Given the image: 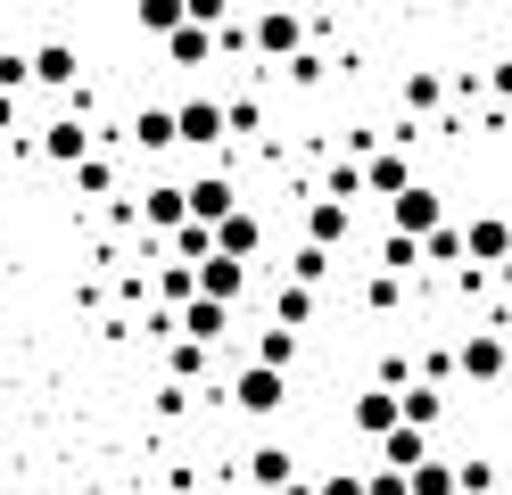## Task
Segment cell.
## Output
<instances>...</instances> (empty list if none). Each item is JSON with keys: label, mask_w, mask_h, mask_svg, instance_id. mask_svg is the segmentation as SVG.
<instances>
[{"label": "cell", "mask_w": 512, "mask_h": 495, "mask_svg": "<svg viewBox=\"0 0 512 495\" xmlns=\"http://www.w3.org/2000/svg\"><path fill=\"white\" fill-rule=\"evenodd\" d=\"M364 495H405V471H397V462H380V471L364 479Z\"/></svg>", "instance_id": "obj_35"}, {"label": "cell", "mask_w": 512, "mask_h": 495, "mask_svg": "<svg viewBox=\"0 0 512 495\" xmlns=\"http://www.w3.org/2000/svg\"><path fill=\"white\" fill-rule=\"evenodd\" d=\"M207 248H215V240H207V223H199V215H182V223H174V256H182V264H199Z\"/></svg>", "instance_id": "obj_25"}, {"label": "cell", "mask_w": 512, "mask_h": 495, "mask_svg": "<svg viewBox=\"0 0 512 495\" xmlns=\"http://www.w3.org/2000/svg\"><path fill=\"white\" fill-rule=\"evenodd\" d=\"M25 66H34V83H50V91H75V42H42Z\"/></svg>", "instance_id": "obj_12"}, {"label": "cell", "mask_w": 512, "mask_h": 495, "mask_svg": "<svg viewBox=\"0 0 512 495\" xmlns=\"http://www.w3.org/2000/svg\"><path fill=\"white\" fill-rule=\"evenodd\" d=\"M174 330H182V339H223V330H232V306H223V297H207V289H190L182 297V306H174Z\"/></svg>", "instance_id": "obj_3"}, {"label": "cell", "mask_w": 512, "mask_h": 495, "mask_svg": "<svg viewBox=\"0 0 512 495\" xmlns=\"http://www.w3.org/2000/svg\"><path fill=\"white\" fill-rule=\"evenodd\" d=\"M389 223H397V231H413V240H422L430 223H446V198H438L430 182H405V190H389Z\"/></svg>", "instance_id": "obj_2"}, {"label": "cell", "mask_w": 512, "mask_h": 495, "mask_svg": "<svg viewBox=\"0 0 512 495\" xmlns=\"http://www.w3.org/2000/svg\"><path fill=\"white\" fill-rule=\"evenodd\" d=\"M273 322H290V330H306V322H314V289H306V281H290V289H273Z\"/></svg>", "instance_id": "obj_19"}, {"label": "cell", "mask_w": 512, "mask_h": 495, "mask_svg": "<svg viewBox=\"0 0 512 495\" xmlns=\"http://www.w3.org/2000/svg\"><path fill=\"white\" fill-rule=\"evenodd\" d=\"M182 25V0H141V33H174Z\"/></svg>", "instance_id": "obj_31"}, {"label": "cell", "mask_w": 512, "mask_h": 495, "mask_svg": "<svg viewBox=\"0 0 512 495\" xmlns=\"http://www.w3.org/2000/svg\"><path fill=\"white\" fill-rule=\"evenodd\" d=\"M306 240H323V248H339L347 240V198H314V207H306Z\"/></svg>", "instance_id": "obj_16"}, {"label": "cell", "mask_w": 512, "mask_h": 495, "mask_svg": "<svg viewBox=\"0 0 512 495\" xmlns=\"http://www.w3.org/2000/svg\"><path fill=\"white\" fill-rule=\"evenodd\" d=\"M256 50H265V58H290V50H306V25H298V9H265V17H256Z\"/></svg>", "instance_id": "obj_8"}, {"label": "cell", "mask_w": 512, "mask_h": 495, "mask_svg": "<svg viewBox=\"0 0 512 495\" xmlns=\"http://www.w3.org/2000/svg\"><path fill=\"white\" fill-rule=\"evenodd\" d=\"M405 495H455V462H413V471H405Z\"/></svg>", "instance_id": "obj_18"}, {"label": "cell", "mask_w": 512, "mask_h": 495, "mask_svg": "<svg viewBox=\"0 0 512 495\" xmlns=\"http://www.w3.org/2000/svg\"><path fill=\"white\" fill-rule=\"evenodd\" d=\"M314 495H364V471H331V479L314 487Z\"/></svg>", "instance_id": "obj_36"}, {"label": "cell", "mask_w": 512, "mask_h": 495, "mask_svg": "<svg viewBox=\"0 0 512 495\" xmlns=\"http://www.w3.org/2000/svg\"><path fill=\"white\" fill-rule=\"evenodd\" d=\"M380 264H389V273H413V264H422V240H413V231H397V240L380 248Z\"/></svg>", "instance_id": "obj_30"}, {"label": "cell", "mask_w": 512, "mask_h": 495, "mask_svg": "<svg viewBox=\"0 0 512 495\" xmlns=\"http://www.w3.org/2000/svg\"><path fill=\"white\" fill-rule=\"evenodd\" d=\"M133 215H141L149 231H174V223L190 215V207H182V182H157V190H141V207H133Z\"/></svg>", "instance_id": "obj_15"}, {"label": "cell", "mask_w": 512, "mask_h": 495, "mask_svg": "<svg viewBox=\"0 0 512 495\" xmlns=\"http://www.w3.org/2000/svg\"><path fill=\"white\" fill-rule=\"evenodd\" d=\"M108 182H116V174H108V157H91V149H83V157H75V190H83V198H100Z\"/></svg>", "instance_id": "obj_29"}, {"label": "cell", "mask_w": 512, "mask_h": 495, "mask_svg": "<svg viewBox=\"0 0 512 495\" xmlns=\"http://www.w3.org/2000/svg\"><path fill=\"white\" fill-rule=\"evenodd\" d=\"M166 58H174V66H207V58H215V25H190V17H182V25L166 33Z\"/></svg>", "instance_id": "obj_14"}, {"label": "cell", "mask_w": 512, "mask_h": 495, "mask_svg": "<svg viewBox=\"0 0 512 495\" xmlns=\"http://www.w3.org/2000/svg\"><path fill=\"white\" fill-rule=\"evenodd\" d=\"M207 240H215L223 256H256V240H265V223H256V215H240V207H223V215L207 223Z\"/></svg>", "instance_id": "obj_9"}, {"label": "cell", "mask_w": 512, "mask_h": 495, "mask_svg": "<svg viewBox=\"0 0 512 495\" xmlns=\"http://www.w3.org/2000/svg\"><path fill=\"white\" fill-rule=\"evenodd\" d=\"M281 396H290V372H273V363H248V372L232 380V405H240V413H256V421L281 413Z\"/></svg>", "instance_id": "obj_1"}, {"label": "cell", "mask_w": 512, "mask_h": 495, "mask_svg": "<svg viewBox=\"0 0 512 495\" xmlns=\"http://www.w3.org/2000/svg\"><path fill=\"white\" fill-rule=\"evenodd\" d=\"M190 273H199V289H207V297L240 306V289H248V256H223V248H207L199 264H190Z\"/></svg>", "instance_id": "obj_4"}, {"label": "cell", "mask_w": 512, "mask_h": 495, "mask_svg": "<svg viewBox=\"0 0 512 495\" xmlns=\"http://www.w3.org/2000/svg\"><path fill=\"white\" fill-rule=\"evenodd\" d=\"M207 372V339H182L174 330V380H199Z\"/></svg>", "instance_id": "obj_27"}, {"label": "cell", "mask_w": 512, "mask_h": 495, "mask_svg": "<svg viewBox=\"0 0 512 495\" xmlns=\"http://www.w3.org/2000/svg\"><path fill=\"white\" fill-rule=\"evenodd\" d=\"M248 479H256V487H281V479H290V454H281V446H256V454H248Z\"/></svg>", "instance_id": "obj_23"}, {"label": "cell", "mask_w": 512, "mask_h": 495, "mask_svg": "<svg viewBox=\"0 0 512 495\" xmlns=\"http://www.w3.org/2000/svg\"><path fill=\"white\" fill-rule=\"evenodd\" d=\"M25 83H34V66H25V58H0V91H25Z\"/></svg>", "instance_id": "obj_37"}, {"label": "cell", "mask_w": 512, "mask_h": 495, "mask_svg": "<svg viewBox=\"0 0 512 495\" xmlns=\"http://www.w3.org/2000/svg\"><path fill=\"white\" fill-rule=\"evenodd\" d=\"M488 91H496V99H504V108H512V58H504V66H496V75H488Z\"/></svg>", "instance_id": "obj_39"}, {"label": "cell", "mask_w": 512, "mask_h": 495, "mask_svg": "<svg viewBox=\"0 0 512 495\" xmlns=\"http://www.w3.org/2000/svg\"><path fill=\"white\" fill-rule=\"evenodd\" d=\"M182 207H190V215H199V223H215L223 207H240V190H232V182H223V174H199V182H182Z\"/></svg>", "instance_id": "obj_11"}, {"label": "cell", "mask_w": 512, "mask_h": 495, "mask_svg": "<svg viewBox=\"0 0 512 495\" xmlns=\"http://www.w3.org/2000/svg\"><path fill=\"white\" fill-rule=\"evenodd\" d=\"M347 421H356L364 438H380V429H397V388H389V380H380V388H364L356 405H347Z\"/></svg>", "instance_id": "obj_10"}, {"label": "cell", "mask_w": 512, "mask_h": 495, "mask_svg": "<svg viewBox=\"0 0 512 495\" xmlns=\"http://www.w3.org/2000/svg\"><path fill=\"white\" fill-rule=\"evenodd\" d=\"M331 198H364V165H331Z\"/></svg>", "instance_id": "obj_34"}, {"label": "cell", "mask_w": 512, "mask_h": 495, "mask_svg": "<svg viewBox=\"0 0 512 495\" xmlns=\"http://www.w3.org/2000/svg\"><path fill=\"white\" fill-rule=\"evenodd\" d=\"M133 141L141 149H174V108H141L133 116Z\"/></svg>", "instance_id": "obj_21"}, {"label": "cell", "mask_w": 512, "mask_h": 495, "mask_svg": "<svg viewBox=\"0 0 512 495\" xmlns=\"http://www.w3.org/2000/svg\"><path fill=\"white\" fill-rule=\"evenodd\" d=\"M397 297H405V273H389V264H380V273L364 281V306H372V314H389Z\"/></svg>", "instance_id": "obj_24"}, {"label": "cell", "mask_w": 512, "mask_h": 495, "mask_svg": "<svg viewBox=\"0 0 512 495\" xmlns=\"http://www.w3.org/2000/svg\"><path fill=\"white\" fill-rule=\"evenodd\" d=\"M504 372H512V339H504Z\"/></svg>", "instance_id": "obj_42"}, {"label": "cell", "mask_w": 512, "mask_h": 495, "mask_svg": "<svg viewBox=\"0 0 512 495\" xmlns=\"http://www.w3.org/2000/svg\"><path fill=\"white\" fill-rule=\"evenodd\" d=\"M463 256H471V264H504V256H512V223H504V215H471Z\"/></svg>", "instance_id": "obj_7"}, {"label": "cell", "mask_w": 512, "mask_h": 495, "mask_svg": "<svg viewBox=\"0 0 512 495\" xmlns=\"http://www.w3.org/2000/svg\"><path fill=\"white\" fill-rule=\"evenodd\" d=\"M174 141L215 149V141H223V99H182V108H174Z\"/></svg>", "instance_id": "obj_5"}, {"label": "cell", "mask_w": 512, "mask_h": 495, "mask_svg": "<svg viewBox=\"0 0 512 495\" xmlns=\"http://www.w3.org/2000/svg\"><path fill=\"white\" fill-rule=\"evenodd\" d=\"M149 289H157V297H166V306H182V297H190V289H199V273H190V264L174 256V264H157V281H149Z\"/></svg>", "instance_id": "obj_22"}, {"label": "cell", "mask_w": 512, "mask_h": 495, "mask_svg": "<svg viewBox=\"0 0 512 495\" xmlns=\"http://www.w3.org/2000/svg\"><path fill=\"white\" fill-rule=\"evenodd\" d=\"M323 273H331V248H323V240H306V248L290 256V281H306V289H314Z\"/></svg>", "instance_id": "obj_26"}, {"label": "cell", "mask_w": 512, "mask_h": 495, "mask_svg": "<svg viewBox=\"0 0 512 495\" xmlns=\"http://www.w3.org/2000/svg\"><path fill=\"white\" fill-rule=\"evenodd\" d=\"M182 17L190 25H223V0H182Z\"/></svg>", "instance_id": "obj_38"}, {"label": "cell", "mask_w": 512, "mask_h": 495, "mask_svg": "<svg viewBox=\"0 0 512 495\" xmlns=\"http://www.w3.org/2000/svg\"><path fill=\"white\" fill-rule=\"evenodd\" d=\"M405 182H413V165H405V149H380V157L364 165V190H372V198H389V190H405Z\"/></svg>", "instance_id": "obj_17"}, {"label": "cell", "mask_w": 512, "mask_h": 495, "mask_svg": "<svg viewBox=\"0 0 512 495\" xmlns=\"http://www.w3.org/2000/svg\"><path fill=\"white\" fill-rule=\"evenodd\" d=\"M455 363H463V380H504V330H471Z\"/></svg>", "instance_id": "obj_6"}, {"label": "cell", "mask_w": 512, "mask_h": 495, "mask_svg": "<svg viewBox=\"0 0 512 495\" xmlns=\"http://www.w3.org/2000/svg\"><path fill=\"white\" fill-rule=\"evenodd\" d=\"M438 99H446V83H438V75H405V108H413V116H430Z\"/></svg>", "instance_id": "obj_28"}, {"label": "cell", "mask_w": 512, "mask_h": 495, "mask_svg": "<svg viewBox=\"0 0 512 495\" xmlns=\"http://www.w3.org/2000/svg\"><path fill=\"white\" fill-rule=\"evenodd\" d=\"M265 124V108H256V99H232V108H223V132H256Z\"/></svg>", "instance_id": "obj_32"}, {"label": "cell", "mask_w": 512, "mask_h": 495, "mask_svg": "<svg viewBox=\"0 0 512 495\" xmlns=\"http://www.w3.org/2000/svg\"><path fill=\"white\" fill-rule=\"evenodd\" d=\"M273 495H314V487H298V479H281V487H273Z\"/></svg>", "instance_id": "obj_41"}, {"label": "cell", "mask_w": 512, "mask_h": 495, "mask_svg": "<svg viewBox=\"0 0 512 495\" xmlns=\"http://www.w3.org/2000/svg\"><path fill=\"white\" fill-rule=\"evenodd\" d=\"M17 132V91H0V141Z\"/></svg>", "instance_id": "obj_40"}, {"label": "cell", "mask_w": 512, "mask_h": 495, "mask_svg": "<svg viewBox=\"0 0 512 495\" xmlns=\"http://www.w3.org/2000/svg\"><path fill=\"white\" fill-rule=\"evenodd\" d=\"M488 487H496L488 462H463V471H455V495H488Z\"/></svg>", "instance_id": "obj_33"}, {"label": "cell", "mask_w": 512, "mask_h": 495, "mask_svg": "<svg viewBox=\"0 0 512 495\" xmlns=\"http://www.w3.org/2000/svg\"><path fill=\"white\" fill-rule=\"evenodd\" d=\"M83 149H91V132H83V108H75V116H58V124L42 132V157H50V165H75Z\"/></svg>", "instance_id": "obj_13"}, {"label": "cell", "mask_w": 512, "mask_h": 495, "mask_svg": "<svg viewBox=\"0 0 512 495\" xmlns=\"http://www.w3.org/2000/svg\"><path fill=\"white\" fill-rule=\"evenodd\" d=\"M256 363H273V372H290V363H298V330H290V322H273L265 339H256Z\"/></svg>", "instance_id": "obj_20"}]
</instances>
